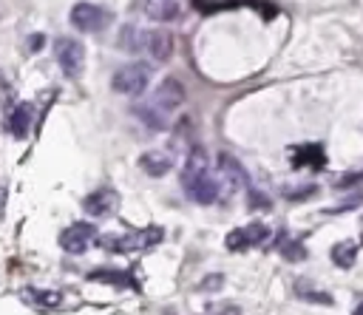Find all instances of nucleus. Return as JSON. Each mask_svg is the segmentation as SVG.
<instances>
[{"instance_id":"1","label":"nucleus","mask_w":363,"mask_h":315,"mask_svg":"<svg viewBox=\"0 0 363 315\" xmlns=\"http://www.w3.org/2000/svg\"><path fill=\"white\" fill-rule=\"evenodd\" d=\"M182 102H184V85L179 79L167 77V79L159 82V88L150 94V99L136 105V116L150 131H164Z\"/></svg>"},{"instance_id":"2","label":"nucleus","mask_w":363,"mask_h":315,"mask_svg":"<svg viewBox=\"0 0 363 315\" xmlns=\"http://www.w3.org/2000/svg\"><path fill=\"white\" fill-rule=\"evenodd\" d=\"M150 82V65L147 62H130V65H122L113 77H111V85L116 94H125V96H139Z\"/></svg>"},{"instance_id":"3","label":"nucleus","mask_w":363,"mask_h":315,"mask_svg":"<svg viewBox=\"0 0 363 315\" xmlns=\"http://www.w3.org/2000/svg\"><path fill=\"white\" fill-rule=\"evenodd\" d=\"M54 57H57L62 74L71 77V79H77V77L82 74V68H85V48H82L79 40L60 37V40L54 43Z\"/></svg>"},{"instance_id":"4","label":"nucleus","mask_w":363,"mask_h":315,"mask_svg":"<svg viewBox=\"0 0 363 315\" xmlns=\"http://www.w3.org/2000/svg\"><path fill=\"white\" fill-rule=\"evenodd\" d=\"M162 238H164L162 227H145V230H136V233H128L119 238H102V244L116 253H136V250H147V247L159 244Z\"/></svg>"},{"instance_id":"5","label":"nucleus","mask_w":363,"mask_h":315,"mask_svg":"<svg viewBox=\"0 0 363 315\" xmlns=\"http://www.w3.org/2000/svg\"><path fill=\"white\" fill-rule=\"evenodd\" d=\"M68 17H71V26L79 31H102L108 26V11L99 9L96 3H77Z\"/></svg>"},{"instance_id":"6","label":"nucleus","mask_w":363,"mask_h":315,"mask_svg":"<svg viewBox=\"0 0 363 315\" xmlns=\"http://www.w3.org/2000/svg\"><path fill=\"white\" fill-rule=\"evenodd\" d=\"M94 227L88 224V221H77V224H71V227H65L62 233H60V247L65 250V253H71V255H82L88 247H91V241H94Z\"/></svg>"},{"instance_id":"7","label":"nucleus","mask_w":363,"mask_h":315,"mask_svg":"<svg viewBox=\"0 0 363 315\" xmlns=\"http://www.w3.org/2000/svg\"><path fill=\"white\" fill-rule=\"evenodd\" d=\"M182 184H184V193H187L196 204H213V201L218 199V190H221V184H218L210 173L187 176V179H182Z\"/></svg>"},{"instance_id":"8","label":"nucleus","mask_w":363,"mask_h":315,"mask_svg":"<svg viewBox=\"0 0 363 315\" xmlns=\"http://www.w3.org/2000/svg\"><path fill=\"white\" fill-rule=\"evenodd\" d=\"M267 238H269V230H267L264 224H250V227H238V230H233V233L224 238V244H227V250L241 253V250H247V247H258V244H264Z\"/></svg>"},{"instance_id":"9","label":"nucleus","mask_w":363,"mask_h":315,"mask_svg":"<svg viewBox=\"0 0 363 315\" xmlns=\"http://www.w3.org/2000/svg\"><path fill=\"white\" fill-rule=\"evenodd\" d=\"M116 204H119V196H116L111 187H99V190H94L91 196H85V201H82L85 213L94 216V219L111 216V213L116 210Z\"/></svg>"},{"instance_id":"10","label":"nucleus","mask_w":363,"mask_h":315,"mask_svg":"<svg viewBox=\"0 0 363 315\" xmlns=\"http://www.w3.org/2000/svg\"><path fill=\"white\" fill-rule=\"evenodd\" d=\"M218 173H221V179L227 182L230 190H244V187L250 184L247 170H244L241 162H238L235 156H230V153H221V156H218Z\"/></svg>"},{"instance_id":"11","label":"nucleus","mask_w":363,"mask_h":315,"mask_svg":"<svg viewBox=\"0 0 363 315\" xmlns=\"http://www.w3.org/2000/svg\"><path fill=\"white\" fill-rule=\"evenodd\" d=\"M31 119H34V108H31L28 102L14 105V108H11V114H9V131H11V136L26 139V136H28V131H31Z\"/></svg>"},{"instance_id":"12","label":"nucleus","mask_w":363,"mask_h":315,"mask_svg":"<svg viewBox=\"0 0 363 315\" xmlns=\"http://www.w3.org/2000/svg\"><path fill=\"white\" fill-rule=\"evenodd\" d=\"M147 34L150 31H142L136 26H125L119 31V48L128 51V54H139V51H147Z\"/></svg>"},{"instance_id":"13","label":"nucleus","mask_w":363,"mask_h":315,"mask_svg":"<svg viewBox=\"0 0 363 315\" xmlns=\"http://www.w3.org/2000/svg\"><path fill=\"white\" fill-rule=\"evenodd\" d=\"M147 54L159 62H164L170 54H173V37L164 31V28H156L147 34Z\"/></svg>"},{"instance_id":"14","label":"nucleus","mask_w":363,"mask_h":315,"mask_svg":"<svg viewBox=\"0 0 363 315\" xmlns=\"http://www.w3.org/2000/svg\"><path fill=\"white\" fill-rule=\"evenodd\" d=\"M170 156L167 153H162V150H147V153H142L139 156V167L147 173V176H164L167 170H170Z\"/></svg>"},{"instance_id":"15","label":"nucleus","mask_w":363,"mask_h":315,"mask_svg":"<svg viewBox=\"0 0 363 315\" xmlns=\"http://www.w3.org/2000/svg\"><path fill=\"white\" fill-rule=\"evenodd\" d=\"M145 14L156 23H167L179 14V3L176 0H145Z\"/></svg>"},{"instance_id":"16","label":"nucleus","mask_w":363,"mask_h":315,"mask_svg":"<svg viewBox=\"0 0 363 315\" xmlns=\"http://www.w3.org/2000/svg\"><path fill=\"white\" fill-rule=\"evenodd\" d=\"M329 255H332V261H335L340 270H349V267L354 264V258H357V244H354V241H337V244L329 250Z\"/></svg>"},{"instance_id":"17","label":"nucleus","mask_w":363,"mask_h":315,"mask_svg":"<svg viewBox=\"0 0 363 315\" xmlns=\"http://www.w3.org/2000/svg\"><path fill=\"white\" fill-rule=\"evenodd\" d=\"M306 159H312V167H320L323 165V150L320 148H301L295 153V165H309Z\"/></svg>"},{"instance_id":"18","label":"nucleus","mask_w":363,"mask_h":315,"mask_svg":"<svg viewBox=\"0 0 363 315\" xmlns=\"http://www.w3.org/2000/svg\"><path fill=\"white\" fill-rule=\"evenodd\" d=\"M26 292H28V295H34L40 306H54V304L60 301V295H57V292H43V289H26Z\"/></svg>"},{"instance_id":"19","label":"nucleus","mask_w":363,"mask_h":315,"mask_svg":"<svg viewBox=\"0 0 363 315\" xmlns=\"http://www.w3.org/2000/svg\"><path fill=\"white\" fill-rule=\"evenodd\" d=\"M284 258H289V261H301V258H306V253H303L301 244H286V247H284Z\"/></svg>"},{"instance_id":"20","label":"nucleus","mask_w":363,"mask_h":315,"mask_svg":"<svg viewBox=\"0 0 363 315\" xmlns=\"http://www.w3.org/2000/svg\"><path fill=\"white\" fill-rule=\"evenodd\" d=\"M3 207H6V187H0V216H3Z\"/></svg>"},{"instance_id":"21","label":"nucleus","mask_w":363,"mask_h":315,"mask_svg":"<svg viewBox=\"0 0 363 315\" xmlns=\"http://www.w3.org/2000/svg\"><path fill=\"white\" fill-rule=\"evenodd\" d=\"M354 315H363V304H360V306H357V309H354Z\"/></svg>"}]
</instances>
